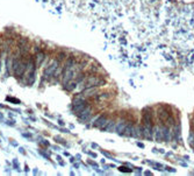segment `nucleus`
<instances>
[{
    "mask_svg": "<svg viewBox=\"0 0 194 176\" xmlns=\"http://www.w3.org/2000/svg\"><path fill=\"white\" fill-rule=\"evenodd\" d=\"M84 89H86V87H92V86H101V85H104L106 82H105V79L102 78V77H100V76H96V75H92V76H89L88 78H86L85 80H84Z\"/></svg>",
    "mask_w": 194,
    "mask_h": 176,
    "instance_id": "nucleus-1",
    "label": "nucleus"
},
{
    "mask_svg": "<svg viewBox=\"0 0 194 176\" xmlns=\"http://www.w3.org/2000/svg\"><path fill=\"white\" fill-rule=\"evenodd\" d=\"M87 106H88V104H87V102H86V99H85V96H84V97L77 96V97H74L73 100H72V109H73V112L77 113V114H78L80 111H83L85 107H87Z\"/></svg>",
    "mask_w": 194,
    "mask_h": 176,
    "instance_id": "nucleus-2",
    "label": "nucleus"
},
{
    "mask_svg": "<svg viewBox=\"0 0 194 176\" xmlns=\"http://www.w3.org/2000/svg\"><path fill=\"white\" fill-rule=\"evenodd\" d=\"M57 68H58V61H57V60L51 61L49 64H48V67L45 68V70H44V76H45L46 78L54 77V76H55V72H56V70H57Z\"/></svg>",
    "mask_w": 194,
    "mask_h": 176,
    "instance_id": "nucleus-3",
    "label": "nucleus"
},
{
    "mask_svg": "<svg viewBox=\"0 0 194 176\" xmlns=\"http://www.w3.org/2000/svg\"><path fill=\"white\" fill-rule=\"evenodd\" d=\"M78 117H79V120H80L81 122L88 121V120L91 119V117H92V107H89V106L85 107L83 111H80V112L78 113Z\"/></svg>",
    "mask_w": 194,
    "mask_h": 176,
    "instance_id": "nucleus-4",
    "label": "nucleus"
},
{
    "mask_svg": "<svg viewBox=\"0 0 194 176\" xmlns=\"http://www.w3.org/2000/svg\"><path fill=\"white\" fill-rule=\"evenodd\" d=\"M108 121H109V119H108L107 116H101V117H99L94 121V127L99 128V129H105V127L107 126Z\"/></svg>",
    "mask_w": 194,
    "mask_h": 176,
    "instance_id": "nucleus-5",
    "label": "nucleus"
},
{
    "mask_svg": "<svg viewBox=\"0 0 194 176\" xmlns=\"http://www.w3.org/2000/svg\"><path fill=\"white\" fill-rule=\"evenodd\" d=\"M154 137L157 141L164 140V126H154Z\"/></svg>",
    "mask_w": 194,
    "mask_h": 176,
    "instance_id": "nucleus-6",
    "label": "nucleus"
},
{
    "mask_svg": "<svg viewBox=\"0 0 194 176\" xmlns=\"http://www.w3.org/2000/svg\"><path fill=\"white\" fill-rule=\"evenodd\" d=\"M127 121L121 119L116 122V127H115V132L119 134V135H124V131H126V127H127Z\"/></svg>",
    "mask_w": 194,
    "mask_h": 176,
    "instance_id": "nucleus-7",
    "label": "nucleus"
},
{
    "mask_svg": "<svg viewBox=\"0 0 194 176\" xmlns=\"http://www.w3.org/2000/svg\"><path fill=\"white\" fill-rule=\"evenodd\" d=\"M99 94V90L96 89V86H92V87H86L84 89V92H83V96L85 97H94L95 95Z\"/></svg>",
    "mask_w": 194,
    "mask_h": 176,
    "instance_id": "nucleus-8",
    "label": "nucleus"
},
{
    "mask_svg": "<svg viewBox=\"0 0 194 176\" xmlns=\"http://www.w3.org/2000/svg\"><path fill=\"white\" fill-rule=\"evenodd\" d=\"M133 138H143V131H142V126L139 125H134L133 127V133H131Z\"/></svg>",
    "mask_w": 194,
    "mask_h": 176,
    "instance_id": "nucleus-9",
    "label": "nucleus"
},
{
    "mask_svg": "<svg viewBox=\"0 0 194 176\" xmlns=\"http://www.w3.org/2000/svg\"><path fill=\"white\" fill-rule=\"evenodd\" d=\"M158 117H159V119H161L162 121H164V122L169 119V114L166 113L165 109H159V110H158Z\"/></svg>",
    "mask_w": 194,
    "mask_h": 176,
    "instance_id": "nucleus-10",
    "label": "nucleus"
},
{
    "mask_svg": "<svg viewBox=\"0 0 194 176\" xmlns=\"http://www.w3.org/2000/svg\"><path fill=\"white\" fill-rule=\"evenodd\" d=\"M115 127H116V122H115L113 119H111V120L108 121L107 126L105 127V131H107V132H114V131H115Z\"/></svg>",
    "mask_w": 194,
    "mask_h": 176,
    "instance_id": "nucleus-11",
    "label": "nucleus"
},
{
    "mask_svg": "<svg viewBox=\"0 0 194 176\" xmlns=\"http://www.w3.org/2000/svg\"><path fill=\"white\" fill-rule=\"evenodd\" d=\"M133 127H134V124H131V122H128V124H127V127H126V131H124V135H127V137H131Z\"/></svg>",
    "mask_w": 194,
    "mask_h": 176,
    "instance_id": "nucleus-12",
    "label": "nucleus"
},
{
    "mask_svg": "<svg viewBox=\"0 0 194 176\" xmlns=\"http://www.w3.org/2000/svg\"><path fill=\"white\" fill-rule=\"evenodd\" d=\"M43 62H44V53L40 52L36 55V63H37V65H41Z\"/></svg>",
    "mask_w": 194,
    "mask_h": 176,
    "instance_id": "nucleus-13",
    "label": "nucleus"
}]
</instances>
